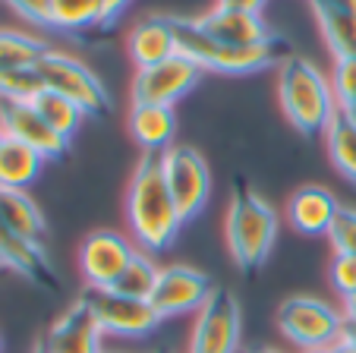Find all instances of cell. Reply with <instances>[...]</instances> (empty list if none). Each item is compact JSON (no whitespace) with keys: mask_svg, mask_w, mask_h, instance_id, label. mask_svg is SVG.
<instances>
[{"mask_svg":"<svg viewBox=\"0 0 356 353\" xmlns=\"http://www.w3.org/2000/svg\"><path fill=\"white\" fill-rule=\"evenodd\" d=\"M331 92H334L337 111H347L356 101V61H334L331 70Z\"/></svg>","mask_w":356,"mask_h":353,"instance_id":"cell-29","label":"cell"},{"mask_svg":"<svg viewBox=\"0 0 356 353\" xmlns=\"http://www.w3.org/2000/svg\"><path fill=\"white\" fill-rule=\"evenodd\" d=\"M174 35H177V54L189 57L202 70L224 73V76L259 73V70H268V67H281L287 57H293L287 38H281V35H275L271 41L256 47H230L211 38L199 26V19H174Z\"/></svg>","mask_w":356,"mask_h":353,"instance_id":"cell-2","label":"cell"},{"mask_svg":"<svg viewBox=\"0 0 356 353\" xmlns=\"http://www.w3.org/2000/svg\"><path fill=\"white\" fill-rule=\"evenodd\" d=\"M155 353H168V350H155Z\"/></svg>","mask_w":356,"mask_h":353,"instance_id":"cell-45","label":"cell"},{"mask_svg":"<svg viewBox=\"0 0 356 353\" xmlns=\"http://www.w3.org/2000/svg\"><path fill=\"white\" fill-rule=\"evenodd\" d=\"M309 7H331V10H347V13H356V0H309Z\"/></svg>","mask_w":356,"mask_h":353,"instance_id":"cell-34","label":"cell"},{"mask_svg":"<svg viewBox=\"0 0 356 353\" xmlns=\"http://www.w3.org/2000/svg\"><path fill=\"white\" fill-rule=\"evenodd\" d=\"M3 142H7V133H3V130H0V148H3Z\"/></svg>","mask_w":356,"mask_h":353,"instance_id":"cell-41","label":"cell"},{"mask_svg":"<svg viewBox=\"0 0 356 353\" xmlns=\"http://www.w3.org/2000/svg\"><path fill=\"white\" fill-rule=\"evenodd\" d=\"M0 224L22 240H44V214L26 189H0Z\"/></svg>","mask_w":356,"mask_h":353,"instance_id":"cell-19","label":"cell"},{"mask_svg":"<svg viewBox=\"0 0 356 353\" xmlns=\"http://www.w3.org/2000/svg\"><path fill=\"white\" fill-rule=\"evenodd\" d=\"M277 101L284 117L302 136L325 133L331 117L337 113L331 79L302 57H287L277 67Z\"/></svg>","mask_w":356,"mask_h":353,"instance_id":"cell-4","label":"cell"},{"mask_svg":"<svg viewBox=\"0 0 356 353\" xmlns=\"http://www.w3.org/2000/svg\"><path fill=\"white\" fill-rule=\"evenodd\" d=\"M3 3L32 26L51 29V0H3Z\"/></svg>","mask_w":356,"mask_h":353,"instance_id":"cell-31","label":"cell"},{"mask_svg":"<svg viewBox=\"0 0 356 353\" xmlns=\"http://www.w3.org/2000/svg\"><path fill=\"white\" fill-rule=\"evenodd\" d=\"M268 0H218V7L227 10H243V13H262Z\"/></svg>","mask_w":356,"mask_h":353,"instance_id":"cell-33","label":"cell"},{"mask_svg":"<svg viewBox=\"0 0 356 353\" xmlns=\"http://www.w3.org/2000/svg\"><path fill=\"white\" fill-rule=\"evenodd\" d=\"M0 130L7 133V139L26 142L29 148H35L44 161L63 158L70 148V142L44 123L32 101H0Z\"/></svg>","mask_w":356,"mask_h":353,"instance_id":"cell-13","label":"cell"},{"mask_svg":"<svg viewBox=\"0 0 356 353\" xmlns=\"http://www.w3.org/2000/svg\"><path fill=\"white\" fill-rule=\"evenodd\" d=\"M0 272H7V265H3V256H0Z\"/></svg>","mask_w":356,"mask_h":353,"instance_id":"cell-42","label":"cell"},{"mask_svg":"<svg viewBox=\"0 0 356 353\" xmlns=\"http://www.w3.org/2000/svg\"><path fill=\"white\" fill-rule=\"evenodd\" d=\"M127 218L142 253H164L177 240L183 218L164 180L161 155H142L136 164L127 189Z\"/></svg>","mask_w":356,"mask_h":353,"instance_id":"cell-1","label":"cell"},{"mask_svg":"<svg viewBox=\"0 0 356 353\" xmlns=\"http://www.w3.org/2000/svg\"><path fill=\"white\" fill-rule=\"evenodd\" d=\"M343 319H347V322H356V293L343 300Z\"/></svg>","mask_w":356,"mask_h":353,"instance_id":"cell-35","label":"cell"},{"mask_svg":"<svg viewBox=\"0 0 356 353\" xmlns=\"http://www.w3.org/2000/svg\"><path fill=\"white\" fill-rule=\"evenodd\" d=\"M243 313L234 293L211 290L205 306L195 313L189 353H240Z\"/></svg>","mask_w":356,"mask_h":353,"instance_id":"cell-8","label":"cell"},{"mask_svg":"<svg viewBox=\"0 0 356 353\" xmlns=\"http://www.w3.org/2000/svg\"><path fill=\"white\" fill-rule=\"evenodd\" d=\"M302 353H341L337 347H325V350H302Z\"/></svg>","mask_w":356,"mask_h":353,"instance_id":"cell-38","label":"cell"},{"mask_svg":"<svg viewBox=\"0 0 356 353\" xmlns=\"http://www.w3.org/2000/svg\"><path fill=\"white\" fill-rule=\"evenodd\" d=\"M331 287L341 293L343 300L356 293V256H334L331 259Z\"/></svg>","mask_w":356,"mask_h":353,"instance_id":"cell-30","label":"cell"},{"mask_svg":"<svg viewBox=\"0 0 356 353\" xmlns=\"http://www.w3.org/2000/svg\"><path fill=\"white\" fill-rule=\"evenodd\" d=\"M158 274H161V268L155 265V259L139 249V253L129 259V265L123 268V274L114 281L111 290L123 293V297H133V300H148L158 284Z\"/></svg>","mask_w":356,"mask_h":353,"instance_id":"cell-25","label":"cell"},{"mask_svg":"<svg viewBox=\"0 0 356 353\" xmlns=\"http://www.w3.org/2000/svg\"><path fill=\"white\" fill-rule=\"evenodd\" d=\"M38 92H44V82L35 67L0 73V101H32Z\"/></svg>","mask_w":356,"mask_h":353,"instance_id":"cell-27","label":"cell"},{"mask_svg":"<svg viewBox=\"0 0 356 353\" xmlns=\"http://www.w3.org/2000/svg\"><path fill=\"white\" fill-rule=\"evenodd\" d=\"M101 325L88 309V300L79 297L63 309V315L47 328L44 350L47 353H101Z\"/></svg>","mask_w":356,"mask_h":353,"instance_id":"cell-14","label":"cell"},{"mask_svg":"<svg viewBox=\"0 0 356 353\" xmlns=\"http://www.w3.org/2000/svg\"><path fill=\"white\" fill-rule=\"evenodd\" d=\"M44 353H47V350H44Z\"/></svg>","mask_w":356,"mask_h":353,"instance_id":"cell-47","label":"cell"},{"mask_svg":"<svg viewBox=\"0 0 356 353\" xmlns=\"http://www.w3.org/2000/svg\"><path fill=\"white\" fill-rule=\"evenodd\" d=\"M0 230H7V227H3V224H0Z\"/></svg>","mask_w":356,"mask_h":353,"instance_id":"cell-46","label":"cell"},{"mask_svg":"<svg viewBox=\"0 0 356 353\" xmlns=\"http://www.w3.org/2000/svg\"><path fill=\"white\" fill-rule=\"evenodd\" d=\"M133 0H101V26H114Z\"/></svg>","mask_w":356,"mask_h":353,"instance_id":"cell-32","label":"cell"},{"mask_svg":"<svg viewBox=\"0 0 356 353\" xmlns=\"http://www.w3.org/2000/svg\"><path fill=\"white\" fill-rule=\"evenodd\" d=\"M0 353H3V338H0Z\"/></svg>","mask_w":356,"mask_h":353,"instance_id":"cell-44","label":"cell"},{"mask_svg":"<svg viewBox=\"0 0 356 353\" xmlns=\"http://www.w3.org/2000/svg\"><path fill=\"white\" fill-rule=\"evenodd\" d=\"M328 243L334 256H356V208L341 205L334 224L328 230Z\"/></svg>","mask_w":356,"mask_h":353,"instance_id":"cell-28","label":"cell"},{"mask_svg":"<svg viewBox=\"0 0 356 353\" xmlns=\"http://www.w3.org/2000/svg\"><path fill=\"white\" fill-rule=\"evenodd\" d=\"M127 130L145 155H164L177 136V113L168 104L133 101L127 113Z\"/></svg>","mask_w":356,"mask_h":353,"instance_id":"cell-17","label":"cell"},{"mask_svg":"<svg viewBox=\"0 0 356 353\" xmlns=\"http://www.w3.org/2000/svg\"><path fill=\"white\" fill-rule=\"evenodd\" d=\"M325 148H328V158L337 167V173L356 187V123L343 111L331 117L328 130H325Z\"/></svg>","mask_w":356,"mask_h":353,"instance_id":"cell-21","label":"cell"},{"mask_svg":"<svg viewBox=\"0 0 356 353\" xmlns=\"http://www.w3.org/2000/svg\"><path fill=\"white\" fill-rule=\"evenodd\" d=\"M51 51V45L19 29H0V73L7 70L35 67V63Z\"/></svg>","mask_w":356,"mask_h":353,"instance_id":"cell-23","label":"cell"},{"mask_svg":"<svg viewBox=\"0 0 356 353\" xmlns=\"http://www.w3.org/2000/svg\"><path fill=\"white\" fill-rule=\"evenodd\" d=\"M337 212H341L337 196L318 183L293 189V196L287 199V224L302 237H328Z\"/></svg>","mask_w":356,"mask_h":353,"instance_id":"cell-15","label":"cell"},{"mask_svg":"<svg viewBox=\"0 0 356 353\" xmlns=\"http://www.w3.org/2000/svg\"><path fill=\"white\" fill-rule=\"evenodd\" d=\"M343 309L318 297H287L277 306V328L300 350H325L337 347L343 338Z\"/></svg>","mask_w":356,"mask_h":353,"instance_id":"cell-5","label":"cell"},{"mask_svg":"<svg viewBox=\"0 0 356 353\" xmlns=\"http://www.w3.org/2000/svg\"><path fill=\"white\" fill-rule=\"evenodd\" d=\"M211 278L199 268L189 265H168L158 274V284L148 297V303L155 306L161 319H177L186 313H199L205 300L211 297Z\"/></svg>","mask_w":356,"mask_h":353,"instance_id":"cell-11","label":"cell"},{"mask_svg":"<svg viewBox=\"0 0 356 353\" xmlns=\"http://www.w3.org/2000/svg\"><path fill=\"white\" fill-rule=\"evenodd\" d=\"M322 29V38L328 41L334 61H356V13L331 7H312Z\"/></svg>","mask_w":356,"mask_h":353,"instance_id":"cell-22","label":"cell"},{"mask_svg":"<svg viewBox=\"0 0 356 353\" xmlns=\"http://www.w3.org/2000/svg\"><path fill=\"white\" fill-rule=\"evenodd\" d=\"M205 70L199 63H193L183 54H174L168 61L155 63V67L136 70L133 76V101L142 104H168L174 107L183 95H189L195 88V82L202 79Z\"/></svg>","mask_w":356,"mask_h":353,"instance_id":"cell-10","label":"cell"},{"mask_svg":"<svg viewBox=\"0 0 356 353\" xmlns=\"http://www.w3.org/2000/svg\"><path fill=\"white\" fill-rule=\"evenodd\" d=\"M88 300V309L95 313L101 331L117 338H145L161 325V315L148 300H133L117 290H88L82 293Z\"/></svg>","mask_w":356,"mask_h":353,"instance_id":"cell-9","label":"cell"},{"mask_svg":"<svg viewBox=\"0 0 356 353\" xmlns=\"http://www.w3.org/2000/svg\"><path fill=\"white\" fill-rule=\"evenodd\" d=\"M129 57L139 70L155 67L177 54V35H174V16H145L139 19L127 35Z\"/></svg>","mask_w":356,"mask_h":353,"instance_id":"cell-18","label":"cell"},{"mask_svg":"<svg viewBox=\"0 0 356 353\" xmlns=\"http://www.w3.org/2000/svg\"><path fill=\"white\" fill-rule=\"evenodd\" d=\"M136 253L139 249L117 230L88 233L79 246V272L86 278L88 290H111Z\"/></svg>","mask_w":356,"mask_h":353,"instance_id":"cell-12","label":"cell"},{"mask_svg":"<svg viewBox=\"0 0 356 353\" xmlns=\"http://www.w3.org/2000/svg\"><path fill=\"white\" fill-rule=\"evenodd\" d=\"M101 26V0H51V29L82 32Z\"/></svg>","mask_w":356,"mask_h":353,"instance_id":"cell-26","label":"cell"},{"mask_svg":"<svg viewBox=\"0 0 356 353\" xmlns=\"http://www.w3.org/2000/svg\"><path fill=\"white\" fill-rule=\"evenodd\" d=\"M240 353H277V350H268V347H262V350H240Z\"/></svg>","mask_w":356,"mask_h":353,"instance_id":"cell-40","label":"cell"},{"mask_svg":"<svg viewBox=\"0 0 356 353\" xmlns=\"http://www.w3.org/2000/svg\"><path fill=\"white\" fill-rule=\"evenodd\" d=\"M44 158L26 142L7 139L0 148V189H26L29 183L38 180Z\"/></svg>","mask_w":356,"mask_h":353,"instance_id":"cell-20","label":"cell"},{"mask_svg":"<svg viewBox=\"0 0 356 353\" xmlns=\"http://www.w3.org/2000/svg\"><path fill=\"white\" fill-rule=\"evenodd\" d=\"M199 26L211 35L215 41L230 47H256L275 38L262 13H243V10L215 7L205 16H199Z\"/></svg>","mask_w":356,"mask_h":353,"instance_id":"cell-16","label":"cell"},{"mask_svg":"<svg viewBox=\"0 0 356 353\" xmlns=\"http://www.w3.org/2000/svg\"><path fill=\"white\" fill-rule=\"evenodd\" d=\"M32 353H44V340H35V347H32Z\"/></svg>","mask_w":356,"mask_h":353,"instance_id":"cell-39","label":"cell"},{"mask_svg":"<svg viewBox=\"0 0 356 353\" xmlns=\"http://www.w3.org/2000/svg\"><path fill=\"white\" fill-rule=\"evenodd\" d=\"M227 249L230 259L236 262L240 272H256L268 262L271 249L277 240V214L246 180L234 183V196L227 205Z\"/></svg>","mask_w":356,"mask_h":353,"instance_id":"cell-3","label":"cell"},{"mask_svg":"<svg viewBox=\"0 0 356 353\" xmlns=\"http://www.w3.org/2000/svg\"><path fill=\"white\" fill-rule=\"evenodd\" d=\"M32 104H35V111L44 117L47 127L54 130V133H60L67 142L73 139V133L79 130V123L86 120V113H82L73 101L63 98V95H57V92H51V88H44V92L35 95Z\"/></svg>","mask_w":356,"mask_h":353,"instance_id":"cell-24","label":"cell"},{"mask_svg":"<svg viewBox=\"0 0 356 353\" xmlns=\"http://www.w3.org/2000/svg\"><path fill=\"white\" fill-rule=\"evenodd\" d=\"M161 167H164V180H168V189L174 196V205L180 212L183 224L199 218L211 196L209 161L202 158V152L193 146H170L161 155Z\"/></svg>","mask_w":356,"mask_h":353,"instance_id":"cell-7","label":"cell"},{"mask_svg":"<svg viewBox=\"0 0 356 353\" xmlns=\"http://www.w3.org/2000/svg\"><path fill=\"white\" fill-rule=\"evenodd\" d=\"M35 70H38L44 88L70 98L86 117H101V113H111V107H114L104 82H101L82 61L70 57V54L47 51L44 57L35 63Z\"/></svg>","mask_w":356,"mask_h":353,"instance_id":"cell-6","label":"cell"},{"mask_svg":"<svg viewBox=\"0 0 356 353\" xmlns=\"http://www.w3.org/2000/svg\"><path fill=\"white\" fill-rule=\"evenodd\" d=\"M337 350L341 353H356V344H337Z\"/></svg>","mask_w":356,"mask_h":353,"instance_id":"cell-36","label":"cell"},{"mask_svg":"<svg viewBox=\"0 0 356 353\" xmlns=\"http://www.w3.org/2000/svg\"><path fill=\"white\" fill-rule=\"evenodd\" d=\"M101 353H127V350H101Z\"/></svg>","mask_w":356,"mask_h":353,"instance_id":"cell-43","label":"cell"},{"mask_svg":"<svg viewBox=\"0 0 356 353\" xmlns=\"http://www.w3.org/2000/svg\"><path fill=\"white\" fill-rule=\"evenodd\" d=\"M343 113H347L350 120H353V123H356V101H353V104H350V107H347V111H343Z\"/></svg>","mask_w":356,"mask_h":353,"instance_id":"cell-37","label":"cell"}]
</instances>
